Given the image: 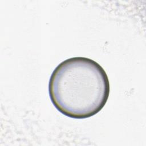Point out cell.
I'll list each match as a JSON object with an SVG mask.
<instances>
[{
	"label": "cell",
	"mask_w": 146,
	"mask_h": 146,
	"mask_svg": "<svg viewBox=\"0 0 146 146\" xmlns=\"http://www.w3.org/2000/svg\"><path fill=\"white\" fill-rule=\"evenodd\" d=\"M50 99L64 115L85 119L98 113L106 104L110 83L103 67L86 57H74L60 63L48 83Z\"/></svg>",
	"instance_id": "6da1fadb"
}]
</instances>
